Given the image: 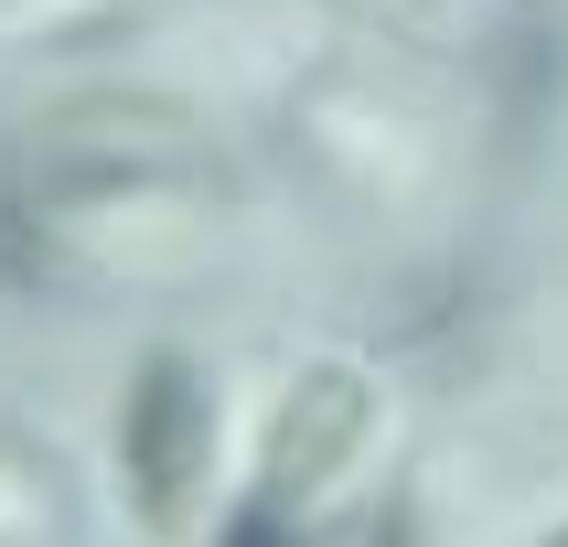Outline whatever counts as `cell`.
I'll return each instance as SVG.
<instances>
[{
    "label": "cell",
    "mask_w": 568,
    "mask_h": 547,
    "mask_svg": "<svg viewBox=\"0 0 568 547\" xmlns=\"http://www.w3.org/2000/svg\"><path fill=\"white\" fill-rule=\"evenodd\" d=\"M376 376L365 365H344V354H322V365H301L290 376V397L268 408V440H257L247 462V494L225 505L215 547H312L322 515L354 494V473H365V450H376Z\"/></svg>",
    "instance_id": "obj_1"
},
{
    "label": "cell",
    "mask_w": 568,
    "mask_h": 547,
    "mask_svg": "<svg viewBox=\"0 0 568 547\" xmlns=\"http://www.w3.org/2000/svg\"><path fill=\"white\" fill-rule=\"evenodd\" d=\"M119 483H129V515H140L151 537H193V515L215 494V376H204L183 344H151L129 365Z\"/></svg>",
    "instance_id": "obj_2"
},
{
    "label": "cell",
    "mask_w": 568,
    "mask_h": 547,
    "mask_svg": "<svg viewBox=\"0 0 568 547\" xmlns=\"http://www.w3.org/2000/svg\"><path fill=\"white\" fill-rule=\"evenodd\" d=\"M54 537H64V494H54V473H43L32 450L0 440V547H54Z\"/></svg>",
    "instance_id": "obj_3"
},
{
    "label": "cell",
    "mask_w": 568,
    "mask_h": 547,
    "mask_svg": "<svg viewBox=\"0 0 568 547\" xmlns=\"http://www.w3.org/2000/svg\"><path fill=\"white\" fill-rule=\"evenodd\" d=\"M97 0H0V32H22V43H43V32H87Z\"/></svg>",
    "instance_id": "obj_4"
},
{
    "label": "cell",
    "mask_w": 568,
    "mask_h": 547,
    "mask_svg": "<svg viewBox=\"0 0 568 547\" xmlns=\"http://www.w3.org/2000/svg\"><path fill=\"white\" fill-rule=\"evenodd\" d=\"M537 547H568V515H558V526H547V537H537Z\"/></svg>",
    "instance_id": "obj_5"
}]
</instances>
